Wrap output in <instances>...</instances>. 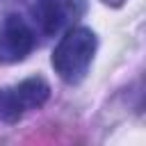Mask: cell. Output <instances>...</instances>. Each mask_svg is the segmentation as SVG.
<instances>
[{"mask_svg": "<svg viewBox=\"0 0 146 146\" xmlns=\"http://www.w3.org/2000/svg\"><path fill=\"white\" fill-rule=\"evenodd\" d=\"M96 48H98V39L89 27L71 25L64 32V36L59 39V43L55 46L50 64L64 82L78 84L89 71Z\"/></svg>", "mask_w": 146, "mask_h": 146, "instance_id": "obj_1", "label": "cell"}, {"mask_svg": "<svg viewBox=\"0 0 146 146\" xmlns=\"http://www.w3.org/2000/svg\"><path fill=\"white\" fill-rule=\"evenodd\" d=\"M50 96V87L43 78H27L14 87L0 89V119L5 123L21 121L30 110L41 107Z\"/></svg>", "mask_w": 146, "mask_h": 146, "instance_id": "obj_2", "label": "cell"}, {"mask_svg": "<svg viewBox=\"0 0 146 146\" xmlns=\"http://www.w3.org/2000/svg\"><path fill=\"white\" fill-rule=\"evenodd\" d=\"M36 46L34 30L16 14H9L0 25V64L23 62Z\"/></svg>", "mask_w": 146, "mask_h": 146, "instance_id": "obj_3", "label": "cell"}, {"mask_svg": "<svg viewBox=\"0 0 146 146\" xmlns=\"http://www.w3.org/2000/svg\"><path fill=\"white\" fill-rule=\"evenodd\" d=\"M78 14L80 0H39L34 7V16L43 34H59L62 30H68Z\"/></svg>", "mask_w": 146, "mask_h": 146, "instance_id": "obj_4", "label": "cell"}]
</instances>
